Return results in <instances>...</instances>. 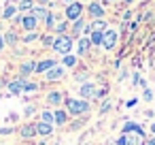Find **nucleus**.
<instances>
[{
	"mask_svg": "<svg viewBox=\"0 0 155 145\" xmlns=\"http://www.w3.org/2000/svg\"><path fill=\"white\" fill-rule=\"evenodd\" d=\"M104 28H106V24H104V19H96V22H94V24H91V26H89L87 30H94V32H102Z\"/></svg>",
	"mask_w": 155,
	"mask_h": 145,
	"instance_id": "18",
	"label": "nucleus"
},
{
	"mask_svg": "<svg viewBox=\"0 0 155 145\" xmlns=\"http://www.w3.org/2000/svg\"><path fill=\"white\" fill-rule=\"evenodd\" d=\"M34 90H38L36 83H26V88H24V92H34Z\"/></svg>",
	"mask_w": 155,
	"mask_h": 145,
	"instance_id": "28",
	"label": "nucleus"
},
{
	"mask_svg": "<svg viewBox=\"0 0 155 145\" xmlns=\"http://www.w3.org/2000/svg\"><path fill=\"white\" fill-rule=\"evenodd\" d=\"M151 132H153V134H155V124H151Z\"/></svg>",
	"mask_w": 155,
	"mask_h": 145,
	"instance_id": "37",
	"label": "nucleus"
},
{
	"mask_svg": "<svg viewBox=\"0 0 155 145\" xmlns=\"http://www.w3.org/2000/svg\"><path fill=\"white\" fill-rule=\"evenodd\" d=\"M83 26H85V24H83V19H77V24H74V32H81V30H83Z\"/></svg>",
	"mask_w": 155,
	"mask_h": 145,
	"instance_id": "29",
	"label": "nucleus"
},
{
	"mask_svg": "<svg viewBox=\"0 0 155 145\" xmlns=\"http://www.w3.org/2000/svg\"><path fill=\"white\" fill-rule=\"evenodd\" d=\"M13 15H15V7H7V9H5V13H2V17H5V19H11Z\"/></svg>",
	"mask_w": 155,
	"mask_h": 145,
	"instance_id": "22",
	"label": "nucleus"
},
{
	"mask_svg": "<svg viewBox=\"0 0 155 145\" xmlns=\"http://www.w3.org/2000/svg\"><path fill=\"white\" fill-rule=\"evenodd\" d=\"M36 22H38V19H36L34 15H26V17H21V26H24L26 30H30V32L36 28Z\"/></svg>",
	"mask_w": 155,
	"mask_h": 145,
	"instance_id": "8",
	"label": "nucleus"
},
{
	"mask_svg": "<svg viewBox=\"0 0 155 145\" xmlns=\"http://www.w3.org/2000/svg\"><path fill=\"white\" fill-rule=\"evenodd\" d=\"M24 88H26V81L24 79H15V81L9 83V92L11 94H19V92H24Z\"/></svg>",
	"mask_w": 155,
	"mask_h": 145,
	"instance_id": "6",
	"label": "nucleus"
},
{
	"mask_svg": "<svg viewBox=\"0 0 155 145\" xmlns=\"http://www.w3.org/2000/svg\"><path fill=\"white\" fill-rule=\"evenodd\" d=\"M89 13H91L94 17H102V15H104V7H102L100 2H91V5H89Z\"/></svg>",
	"mask_w": 155,
	"mask_h": 145,
	"instance_id": "11",
	"label": "nucleus"
},
{
	"mask_svg": "<svg viewBox=\"0 0 155 145\" xmlns=\"http://www.w3.org/2000/svg\"><path fill=\"white\" fill-rule=\"evenodd\" d=\"M89 45H91V41H89L87 36H83V39L79 41V54H87V51H89Z\"/></svg>",
	"mask_w": 155,
	"mask_h": 145,
	"instance_id": "15",
	"label": "nucleus"
},
{
	"mask_svg": "<svg viewBox=\"0 0 155 145\" xmlns=\"http://www.w3.org/2000/svg\"><path fill=\"white\" fill-rule=\"evenodd\" d=\"M53 49L60 51V54H70V49H72V39H70V36H58V39L53 41Z\"/></svg>",
	"mask_w": 155,
	"mask_h": 145,
	"instance_id": "2",
	"label": "nucleus"
},
{
	"mask_svg": "<svg viewBox=\"0 0 155 145\" xmlns=\"http://www.w3.org/2000/svg\"><path fill=\"white\" fill-rule=\"evenodd\" d=\"M53 117H55V124H66V113L64 111H55Z\"/></svg>",
	"mask_w": 155,
	"mask_h": 145,
	"instance_id": "20",
	"label": "nucleus"
},
{
	"mask_svg": "<svg viewBox=\"0 0 155 145\" xmlns=\"http://www.w3.org/2000/svg\"><path fill=\"white\" fill-rule=\"evenodd\" d=\"M53 119H55V117H53V113H51V111H45V113H43V122L53 124Z\"/></svg>",
	"mask_w": 155,
	"mask_h": 145,
	"instance_id": "25",
	"label": "nucleus"
},
{
	"mask_svg": "<svg viewBox=\"0 0 155 145\" xmlns=\"http://www.w3.org/2000/svg\"><path fill=\"white\" fill-rule=\"evenodd\" d=\"M153 98V92L151 90H144V100H151Z\"/></svg>",
	"mask_w": 155,
	"mask_h": 145,
	"instance_id": "33",
	"label": "nucleus"
},
{
	"mask_svg": "<svg viewBox=\"0 0 155 145\" xmlns=\"http://www.w3.org/2000/svg\"><path fill=\"white\" fill-rule=\"evenodd\" d=\"M53 66H55V62H53V60H43V62H38V64H36V68H34V71H36V73H47V71H49V68H53Z\"/></svg>",
	"mask_w": 155,
	"mask_h": 145,
	"instance_id": "9",
	"label": "nucleus"
},
{
	"mask_svg": "<svg viewBox=\"0 0 155 145\" xmlns=\"http://www.w3.org/2000/svg\"><path fill=\"white\" fill-rule=\"evenodd\" d=\"M15 41H17V36H15V32H7V39H5V43H11V45H13Z\"/></svg>",
	"mask_w": 155,
	"mask_h": 145,
	"instance_id": "27",
	"label": "nucleus"
},
{
	"mask_svg": "<svg viewBox=\"0 0 155 145\" xmlns=\"http://www.w3.org/2000/svg\"><path fill=\"white\" fill-rule=\"evenodd\" d=\"M89 41H91L94 45H102V41H104V32H94V34L89 36Z\"/></svg>",
	"mask_w": 155,
	"mask_h": 145,
	"instance_id": "19",
	"label": "nucleus"
},
{
	"mask_svg": "<svg viewBox=\"0 0 155 145\" xmlns=\"http://www.w3.org/2000/svg\"><path fill=\"white\" fill-rule=\"evenodd\" d=\"M62 77H64V68L58 66V64H55L53 68L47 71V79H49V81H53V79H62Z\"/></svg>",
	"mask_w": 155,
	"mask_h": 145,
	"instance_id": "5",
	"label": "nucleus"
},
{
	"mask_svg": "<svg viewBox=\"0 0 155 145\" xmlns=\"http://www.w3.org/2000/svg\"><path fill=\"white\" fill-rule=\"evenodd\" d=\"M43 43H45V45H53V39H51V36H43Z\"/></svg>",
	"mask_w": 155,
	"mask_h": 145,
	"instance_id": "32",
	"label": "nucleus"
},
{
	"mask_svg": "<svg viewBox=\"0 0 155 145\" xmlns=\"http://www.w3.org/2000/svg\"><path fill=\"white\" fill-rule=\"evenodd\" d=\"M123 132L127 134V132H134V134H144L142 132V128L138 126V124H134V122H127L125 126H123Z\"/></svg>",
	"mask_w": 155,
	"mask_h": 145,
	"instance_id": "12",
	"label": "nucleus"
},
{
	"mask_svg": "<svg viewBox=\"0 0 155 145\" xmlns=\"http://www.w3.org/2000/svg\"><path fill=\"white\" fill-rule=\"evenodd\" d=\"M47 102H49V105H60V102H62V94H60V92H49Z\"/></svg>",
	"mask_w": 155,
	"mask_h": 145,
	"instance_id": "17",
	"label": "nucleus"
},
{
	"mask_svg": "<svg viewBox=\"0 0 155 145\" xmlns=\"http://www.w3.org/2000/svg\"><path fill=\"white\" fill-rule=\"evenodd\" d=\"M36 36H38V34H36V32H34V30H32V32H28V34H26V36H24V41H26V43H32V41H34V39H36Z\"/></svg>",
	"mask_w": 155,
	"mask_h": 145,
	"instance_id": "26",
	"label": "nucleus"
},
{
	"mask_svg": "<svg viewBox=\"0 0 155 145\" xmlns=\"http://www.w3.org/2000/svg\"><path fill=\"white\" fill-rule=\"evenodd\" d=\"M32 15H34L36 19H47V17H49V13H47L45 7H32Z\"/></svg>",
	"mask_w": 155,
	"mask_h": 145,
	"instance_id": "13",
	"label": "nucleus"
},
{
	"mask_svg": "<svg viewBox=\"0 0 155 145\" xmlns=\"http://www.w3.org/2000/svg\"><path fill=\"white\" fill-rule=\"evenodd\" d=\"M34 68H36V64H34V62H26V64H21L19 73H21V77H26V75H30Z\"/></svg>",
	"mask_w": 155,
	"mask_h": 145,
	"instance_id": "16",
	"label": "nucleus"
},
{
	"mask_svg": "<svg viewBox=\"0 0 155 145\" xmlns=\"http://www.w3.org/2000/svg\"><path fill=\"white\" fill-rule=\"evenodd\" d=\"M81 11H83V7L79 5V2H72V5H68V9H66V17L68 19H79V15H81Z\"/></svg>",
	"mask_w": 155,
	"mask_h": 145,
	"instance_id": "3",
	"label": "nucleus"
},
{
	"mask_svg": "<svg viewBox=\"0 0 155 145\" xmlns=\"http://www.w3.org/2000/svg\"><path fill=\"white\" fill-rule=\"evenodd\" d=\"M13 2H17V0H13Z\"/></svg>",
	"mask_w": 155,
	"mask_h": 145,
	"instance_id": "38",
	"label": "nucleus"
},
{
	"mask_svg": "<svg viewBox=\"0 0 155 145\" xmlns=\"http://www.w3.org/2000/svg\"><path fill=\"white\" fill-rule=\"evenodd\" d=\"M66 109H68L70 115H81V113H85V111L89 109V105H87V100H74V98H68V100H66Z\"/></svg>",
	"mask_w": 155,
	"mask_h": 145,
	"instance_id": "1",
	"label": "nucleus"
},
{
	"mask_svg": "<svg viewBox=\"0 0 155 145\" xmlns=\"http://www.w3.org/2000/svg\"><path fill=\"white\" fill-rule=\"evenodd\" d=\"M117 145H127V136H125V134H121V136L117 139Z\"/></svg>",
	"mask_w": 155,
	"mask_h": 145,
	"instance_id": "31",
	"label": "nucleus"
},
{
	"mask_svg": "<svg viewBox=\"0 0 155 145\" xmlns=\"http://www.w3.org/2000/svg\"><path fill=\"white\" fill-rule=\"evenodd\" d=\"M0 88H2V83H0Z\"/></svg>",
	"mask_w": 155,
	"mask_h": 145,
	"instance_id": "39",
	"label": "nucleus"
},
{
	"mask_svg": "<svg viewBox=\"0 0 155 145\" xmlns=\"http://www.w3.org/2000/svg\"><path fill=\"white\" fill-rule=\"evenodd\" d=\"M115 43H117V32H115V30H108V32H104L102 47H104V49H113V47H115Z\"/></svg>",
	"mask_w": 155,
	"mask_h": 145,
	"instance_id": "4",
	"label": "nucleus"
},
{
	"mask_svg": "<svg viewBox=\"0 0 155 145\" xmlns=\"http://www.w3.org/2000/svg\"><path fill=\"white\" fill-rule=\"evenodd\" d=\"M19 134H21L24 139H30V136H34V134H36V124H28V126H24V128L19 130Z\"/></svg>",
	"mask_w": 155,
	"mask_h": 145,
	"instance_id": "10",
	"label": "nucleus"
},
{
	"mask_svg": "<svg viewBox=\"0 0 155 145\" xmlns=\"http://www.w3.org/2000/svg\"><path fill=\"white\" fill-rule=\"evenodd\" d=\"M64 64H66V66H74V64H77V58H74V56H64Z\"/></svg>",
	"mask_w": 155,
	"mask_h": 145,
	"instance_id": "24",
	"label": "nucleus"
},
{
	"mask_svg": "<svg viewBox=\"0 0 155 145\" xmlns=\"http://www.w3.org/2000/svg\"><path fill=\"white\" fill-rule=\"evenodd\" d=\"M127 145H142V134H136L134 139H127Z\"/></svg>",
	"mask_w": 155,
	"mask_h": 145,
	"instance_id": "23",
	"label": "nucleus"
},
{
	"mask_svg": "<svg viewBox=\"0 0 155 145\" xmlns=\"http://www.w3.org/2000/svg\"><path fill=\"white\" fill-rule=\"evenodd\" d=\"M144 145H155V136H153V139H149V141H147Z\"/></svg>",
	"mask_w": 155,
	"mask_h": 145,
	"instance_id": "35",
	"label": "nucleus"
},
{
	"mask_svg": "<svg viewBox=\"0 0 155 145\" xmlns=\"http://www.w3.org/2000/svg\"><path fill=\"white\" fill-rule=\"evenodd\" d=\"M2 47H5V39H2V36H0V49H2Z\"/></svg>",
	"mask_w": 155,
	"mask_h": 145,
	"instance_id": "36",
	"label": "nucleus"
},
{
	"mask_svg": "<svg viewBox=\"0 0 155 145\" xmlns=\"http://www.w3.org/2000/svg\"><path fill=\"white\" fill-rule=\"evenodd\" d=\"M51 132H53V124H47V122H38V124H36V134L47 136V134H51Z\"/></svg>",
	"mask_w": 155,
	"mask_h": 145,
	"instance_id": "7",
	"label": "nucleus"
},
{
	"mask_svg": "<svg viewBox=\"0 0 155 145\" xmlns=\"http://www.w3.org/2000/svg\"><path fill=\"white\" fill-rule=\"evenodd\" d=\"M34 5H32V0H19V9L21 11H28V9H32Z\"/></svg>",
	"mask_w": 155,
	"mask_h": 145,
	"instance_id": "21",
	"label": "nucleus"
},
{
	"mask_svg": "<svg viewBox=\"0 0 155 145\" xmlns=\"http://www.w3.org/2000/svg\"><path fill=\"white\" fill-rule=\"evenodd\" d=\"M108 109H110V102H104V105H102V109H100V111H102V113H106V111H108Z\"/></svg>",
	"mask_w": 155,
	"mask_h": 145,
	"instance_id": "34",
	"label": "nucleus"
},
{
	"mask_svg": "<svg viewBox=\"0 0 155 145\" xmlns=\"http://www.w3.org/2000/svg\"><path fill=\"white\" fill-rule=\"evenodd\" d=\"M53 28H55V30H58V32H62V30H64V28H66V22H58V24H55V26H53Z\"/></svg>",
	"mask_w": 155,
	"mask_h": 145,
	"instance_id": "30",
	"label": "nucleus"
},
{
	"mask_svg": "<svg viewBox=\"0 0 155 145\" xmlns=\"http://www.w3.org/2000/svg\"><path fill=\"white\" fill-rule=\"evenodd\" d=\"M94 94H96L94 83H83V85H81V96H83V98H89V96H94Z\"/></svg>",
	"mask_w": 155,
	"mask_h": 145,
	"instance_id": "14",
	"label": "nucleus"
}]
</instances>
